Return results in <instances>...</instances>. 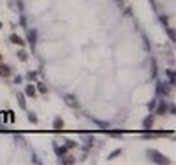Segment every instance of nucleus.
Segmentation results:
<instances>
[{
    "instance_id": "nucleus-1",
    "label": "nucleus",
    "mask_w": 176,
    "mask_h": 165,
    "mask_svg": "<svg viewBox=\"0 0 176 165\" xmlns=\"http://www.w3.org/2000/svg\"><path fill=\"white\" fill-rule=\"evenodd\" d=\"M167 110H169V103L163 99V101H160V105H158V110H156V116H165L167 114Z\"/></svg>"
},
{
    "instance_id": "nucleus-2",
    "label": "nucleus",
    "mask_w": 176,
    "mask_h": 165,
    "mask_svg": "<svg viewBox=\"0 0 176 165\" xmlns=\"http://www.w3.org/2000/svg\"><path fill=\"white\" fill-rule=\"evenodd\" d=\"M9 42H11V44H17V46H20V48L24 46V39H22V37H18V35H15V33L9 37Z\"/></svg>"
},
{
    "instance_id": "nucleus-3",
    "label": "nucleus",
    "mask_w": 176,
    "mask_h": 165,
    "mask_svg": "<svg viewBox=\"0 0 176 165\" xmlns=\"http://www.w3.org/2000/svg\"><path fill=\"white\" fill-rule=\"evenodd\" d=\"M11 75V68L7 64H2L0 62V77H9Z\"/></svg>"
},
{
    "instance_id": "nucleus-4",
    "label": "nucleus",
    "mask_w": 176,
    "mask_h": 165,
    "mask_svg": "<svg viewBox=\"0 0 176 165\" xmlns=\"http://www.w3.org/2000/svg\"><path fill=\"white\" fill-rule=\"evenodd\" d=\"M26 96L31 97V99L37 96V88H35V84H28V86H26Z\"/></svg>"
},
{
    "instance_id": "nucleus-5",
    "label": "nucleus",
    "mask_w": 176,
    "mask_h": 165,
    "mask_svg": "<svg viewBox=\"0 0 176 165\" xmlns=\"http://www.w3.org/2000/svg\"><path fill=\"white\" fill-rule=\"evenodd\" d=\"M53 129H55V130H62V129H64V121H62L59 116L53 119Z\"/></svg>"
},
{
    "instance_id": "nucleus-6",
    "label": "nucleus",
    "mask_w": 176,
    "mask_h": 165,
    "mask_svg": "<svg viewBox=\"0 0 176 165\" xmlns=\"http://www.w3.org/2000/svg\"><path fill=\"white\" fill-rule=\"evenodd\" d=\"M61 163H75V158L72 156V154H68V156H61Z\"/></svg>"
},
{
    "instance_id": "nucleus-7",
    "label": "nucleus",
    "mask_w": 176,
    "mask_h": 165,
    "mask_svg": "<svg viewBox=\"0 0 176 165\" xmlns=\"http://www.w3.org/2000/svg\"><path fill=\"white\" fill-rule=\"evenodd\" d=\"M17 99H18L20 108H22V110H26V108H28V105H26V101H24V96H22V94H18V96H17Z\"/></svg>"
},
{
    "instance_id": "nucleus-8",
    "label": "nucleus",
    "mask_w": 176,
    "mask_h": 165,
    "mask_svg": "<svg viewBox=\"0 0 176 165\" xmlns=\"http://www.w3.org/2000/svg\"><path fill=\"white\" fill-rule=\"evenodd\" d=\"M64 101H66V105H68V107H72V108H73V107H77V101H75L72 96H66V99H64Z\"/></svg>"
},
{
    "instance_id": "nucleus-9",
    "label": "nucleus",
    "mask_w": 176,
    "mask_h": 165,
    "mask_svg": "<svg viewBox=\"0 0 176 165\" xmlns=\"http://www.w3.org/2000/svg\"><path fill=\"white\" fill-rule=\"evenodd\" d=\"M17 57H18V61H22V62H26V61H28V53H26L24 50H20V51L17 53Z\"/></svg>"
},
{
    "instance_id": "nucleus-10",
    "label": "nucleus",
    "mask_w": 176,
    "mask_h": 165,
    "mask_svg": "<svg viewBox=\"0 0 176 165\" xmlns=\"http://www.w3.org/2000/svg\"><path fill=\"white\" fill-rule=\"evenodd\" d=\"M152 125H154V118L151 116V118H147V119H145V129L149 130V129H152Z\"/></svg>"
},
{
    "instance_id": "nucleus-11",
    "label": "nucleus",
    "mask_w": 176,
    "mask_h": 165,
    "mask_svg": "<svg viewBox=\"0 0 176 165\" xmlns=\"http://www.w3.org/2000/svg\"><path fill=\"white\" fill-rule=\"evenodd\" d=\"M37 90H39L40 94H46V92H48V88H46L42 83H37Z\"/></svg>"
},
{
    "instance_id": "nucleus-12",
    "label": "nucleus",
    "mask_w": 176,
    "mask_h": 165,
    "mask_svg": "<svg viewBox=\"0 0 176 165\" xmlns=\"http://www.w3.org/2000/svg\"><path fill=\"white\" fill-rule=\"evenodd\" d=\"M28 119H29L31 123H39V118H37L33 112H29V114H28Z\"/></svg>"
},
{
    "instance_id": "nucleus-13",
    "label": "nucleus",
    "mask_w": 176,
    "mask_h": 165,
    "mask_svg": "<svg viewBox=\"0 0 176 165\" xmlns=\"http://www.w3.org/2000/svg\"><path fill=\"white\" fill-rule=\"evenodd\" d=\"M119 154H121V149H116L114 152H110V154H108V160H114V158H116V156H119Z\"/></svg>"
},
{
    "instance_id": "nucleus-14",
    "label": "nucleus",
    "mask_w": 176,
    "mask_h": 165,
    "mask_svg": "<svg viewBox=\"0 0 176 165\" xmlns=\"http://www.w3.org/2000/svg\"><path fill=\"white\" fill-rule=\"evenodd\" d=\"M55 151H57V154H59V156H64V154H66V151H68V149H66V147H57V149H55Z\"/></svg>"
},
{
    "instance_id": "nucleus-15",
    "label": "nucleus",
    "mask_w": 176,
    "mask_h": 165,
    "mask_svg": "<svg viewBox=\"0 0 176 165\" xmlns=\"http://www.w3.org/2000/svg\"><path fill=\"white\" fill-rule=\"evenodd\" d=\"M73 147H75V141L68 140V141H66V149H73Z\"/></svg>"
},
{
    "instance_id": "nucleus-16",
    "label": "nucleus",
    "mask_w": 176,
    "mask_h": 165,
    "mask_svg": "<svg viewBox=\"0 0 176 165\" xmlns=\"http://www.w3.org/2000/svg\"><path fill=\"white\" fill-rule=\"evenodd\" d=\"M35 77H37V73H35V72H29V73H28V79H35Z\"/></svg>"
},
{
    "instance_id": "nucleus-17",
    "label": "nucleus",
    "mask_w": 176,
    "mask_h": 165,
    "mask_svg": "<svg viewBox=\"0 0 176 165\" xmlns=\"http://www.w3.org/2000/svg\"><path fill=\"white\" fill-rule=\"evenodd\" d=\"M167 31H169V37H171V39H173V40H174V31H173V29H171V28H169V29H167Z\"/></svg>"
},
{
    "instance_id": "nucleus-18",
    "label": "nucleus",
    "mask_w": 176,
    "mask_h": 165,
    "mask_svg": "<svg viewBox=\"0 0 176 165\" xmlns=\"http://www.w3.org/2000/svg\"><path fill=\"white\" fill-rule=\"evenodd\" d=\"M2 61H4V57H2V53H0V62H2Z\"/></svg>"
}]
</instances>
